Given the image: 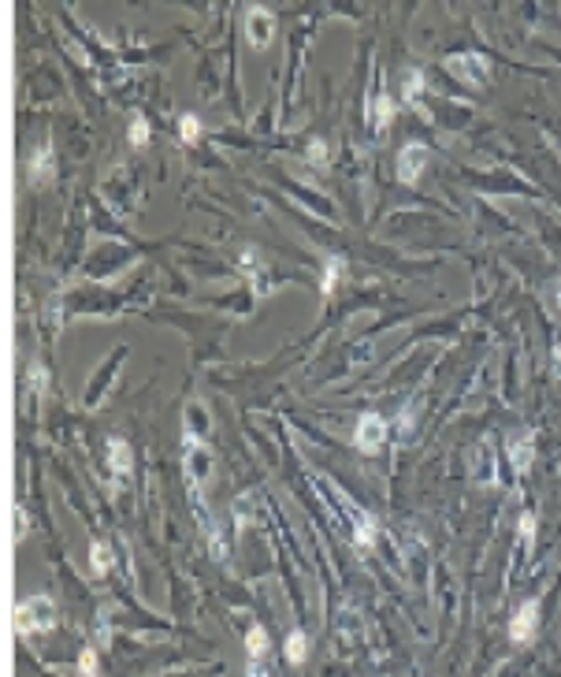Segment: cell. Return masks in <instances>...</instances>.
<instances>
[{
  "mask_svg": "<svg viewBox=\"0 0 561 677\" xmlns=\"http://www.w3.org/2000/svg\"><path fill=\"white\" fill-rule=\"evenodd\" d=\"M56 625V603L49 595H26L15 607V633L19 636H34V633H49Z\"/></svg>",
  "mask_w": 561,
  "mask_h": 677,
  "instance_id": "6da1fadb",
  "label": "cell"
},
{
  "mask_svg": "<svg viewBox=\"0 0 561 677\" xmlns=\"http://www.w3.org/2000/svg\"><path fill=\"white\" fill-rule=\"evenodd\" d=\"M208 473H212V450L201 443L198 432H190V428H186V484H190V491H193V499L205 495Z\"/></svg>",
  "mask_w": 561,
  "mask_h": 677,
  "instance_id": "7a4b0ae2",
  "label": "cell"
},
{
  "mask_svg": "<svg viewBox=\"0 0 561 677\" xmlns=\"http://www.w3.org/2000/svg\"><path fill=\"white\" fill-rule=\"evenodd\" d=\"M320 488H323V491H331V499H335L338 506H342V514H346V521H349V529H354V540H357V547H372V543H375V532H380V525H375V517H372V514H364L361 506H354V502H349V499H346V495L338 491V488H328V484H323V480H320Z\"/></svg>",
  "mask_w": 561,
  "mask_h": 677,
  "instance_id": "3957f363",
  "label": "cell"
},
{
  "mask_svg": "<svg viewBox=\"0 0 561 677\" xmlns=\"http://www.w3.org/2000/svg\"><path fill=\"white\" fill-rule=\"evenodd\" d=\"M453 78H461L465 86H484L487 75H491V63L487 56H479V52H458V56H446L442 63Z\"/></svg>",
  "mask_w": 561,
  "mask_h": 677,
  "instance_id": "277c9868",
  "label": "cell"
},
{
  "mask_svg": "<svg viewBox=\"0 0 561 677\" xmlns=\"http://www.w3.org/2000/svg\"><path fill=\"white\" fill-rule=\"evenodd\" d=\"M245 37H250L253 49H268L271 37H276V15L264 4H250L245 8Z\"/></svg>",
  "mask_w": 561,
  "mask_h": 677,
  "instance_id": "5b68a950",
  "label": "cell"
},
{
  "mask_svg": "<svg viewBox=\"0 0 561 677\" xmlns=\"http://www.w3.org/2000/svg\"><path fill=\"white\" fill-rule=\"evenodd\" d=\"M383 436H387V421L380 413H364L357 421V432H354V447L361 454H375L383 447Z\"/></svg>",
  "mask_w": 561,
  "mask_h": 677,
  "instance_id": "8992f818",
  "label": "cell"
},
{
  "mask_svg": "<svg viewBox=\"0 0 561 677\" xmlns=\"http://www.w3.org/2000/svg\"><path fill=\"white\" fill-rule=\"evenodd\" d=\"M539 629V599H524L517 610V618L510 625V640L513 644H531V636Z\"/></svg>",
  "mask_w": 561,
  "mask_h": 677,
  "instance_id": "52a82bcc",
  "label": "cell"
},
{
  "mask_svg": "<svg viewBox=\"0 0 561 677\" xmlns=\"http://www.w3.org/2000/svg\"><path fill=\"white\" fill-rule=\"evenodd\" d=\"M424 167H427V149L420 146V141L401 146V153H398V179L401 182H416L424 175Z\"/></svg>",
  "mask_w": 561,
  "mask_h": 677,
  "instance_id": "ba28073f",
  "label": "cell"
},
{
  "mask_svg": "<svg viewBox=\"0 0 561 677\" xmlns=\"http://www.w3.org/2000/svg\"><path fill=\"white\" fill-rule=\"evenodd\" d=\"M242 272L250 276L253 294H257V298H264V294L271 291V272H268L264 253H260V250H245V253H242Z\"/></svg>",
  "mask_w": 561,
  "mask_h": 677,
  "instance_id": "9c48e42d",
  "label": "cell"
},
{
  "mask_svg": "<svg viewBox=\"0 0 561 677\" xmlns=\"http://www.w3.org/2000/svg\"><path fill=\"white\" fill-rule=\"evenodd\" d=\"M52 175H56V153L52 146H37V153L30 156V186H49Z\"/></svg>",
  "mask_w": 561,
  "mask_h": 677,
  "instance_id": "30bf717a",
  "label": "cell"
},
{
  "mask_svg": "<svg viewBox=\"0 0 561 677\" xmlns=\"http://www.w3.org/2000/svg\"><path fill=\"white\" fill-rule=\"evenodd\" d=\"M510 462L517 473H528L531 462H536V432H520L517 439L510 436Z\"/></svg>",
  "mask_w": 561,
  "mask_h": 677,
  "instance_id": "8fae6325",
  "label": "cell"
},
{
  "mask_svg": "<svg viewBox=\"0 0 561 677\" xmlns=\"http://www.w3.org/2000/svg\"><path fill=\"white\" fill-rule=\"evenodd\" d=\"M49 391V369L41 361H30V369H26V395H22V406L30 410L34 402H41Z\"/></svg>",
  "mask_w": 561,
  "mask_h": 677,
  "instance_id": "7c38bea8",
  "label": "cell"
},
{
  "mask_svg": "<svg viewBox=\"0 0 561 677\" xmlns=\"http://www.w3.org/2000/svg\"><path fill=\"white\" fill-rule=\"evenodd\" d=\"M108 465H112V473L120 476V480L130 476V469H134V454H130L127 439H120V436L108 439Z\"/></svg>",
  "mask_w": 561,
  "mask_h": 677,
  "instance_id": "4fadbf2b",
  "label": "cell"
},
{
  "mask_svg": "<svg viewBox=\"0 0 561 677\" xmlns=\"http://www.w3.org/2000/svg\"><path fill=\"white\" fill-rule=\"evenodd\" d=\"M245 651H250L253 662H260L268 655V629L264 625H250V633H245Z\"/></svg>",
  "mask_w": 561,
  "mask_h": 677,
  "instance_id": "5bb4252c",
  "label": "cell"
},
{
  "mask_svg": "<svg viewBox=\"0 0 561 677\" xmlns=\"http://www.w3.org/2000/svg\"><path fill=\"white\" fill-rule=\"evenodd\" d=\"M390 120H394V101H390L387 89H380L375 94V134H387Z\"/></svg>",
  "mask_w": 561,
  "mask_h": 677,
  "instance_id": "9a60e30c",
  "label": "cell"
},
{
  "mask_svg": "<svg viewBox=\"0 0 561 677\" xmlns=\"http://www.w3.org/2000/svg\"><path fill=\"white\" fill-rule=\"evenodd\" d=\"M342 272H346V260H342V257H328V260H323V283H320V291H323V294H335V286H338V279H342Z\"/></svg>",
  "mask_w": 561,
  "mask_h": 677,
  "instance_id": "2e32d148",
  "label": "cell"
},
{
  "mask_svg": "<svg viewBox=\"0 0 561 677\" xmlns=\"http://www.w3.org/2000/svg\"><path fill=\"white\" fill-rule=\"evenodd\" d=\"M305 655H309V636L302 629H294L290 636H286V659H290L294 666H302Z\"/></svg>",
  "mask_w": 561,
  "mask_h": 677,
  "instance_id": "e0dca14e",
  "label": "cell"
},
{
  "mask_svg": "<svg viewBox=\"0 0 561 677\" xmlns=\"http://www.w3.org/2000/svg\"><path fill=\"white\" fill-rule=\"evenodd\" d=\"M89 569L97 573V577H104V573L112 569V547L108 543H94V551H89Z\"/></svg>",
  "mask_w": 561,
  "mask_h": 677,
  "instance_id": "ac0fdd59",
  "label": "cell"
},
{
  "mask_svg": "<svg viewBox=\"0 0 561 677\" xmlns=\"http://www.w3.org/2000/svg\"><path fill=\"white\" fill-rule=\"evenodd\" d=\"M179 138L186 141V146H193V141L201 138V123H198V115H182V120H179Z\"/></svg>",
  "mask_w": 561,
  "mask_h": 677,
  "instance_id": "d6986e66",
  "label": "cell"
},
{
  "mask_svg": "<svg viewBox=\"0 0 561 677\" xmlns=\"http://www.w3.org/2000/svg\"><path fill=\"white\" fill-rule=\"evenodd\" d=\"M420 89H424V75L420 71H406V101L409 104H420Z\"/></svg>",
  "mask_w": 561,
  "mask_h": 677,
  "instance_id": "ffe728a7",
  "label": "cell"
},
{
  "mask_svg": "<svg viewBox=\"0 0 561 677\" xmlns=\"http://www.w3.org/2000/svg\"><path fill=\"white\" fill-rule=\"evenodd\" d=\"M149 141V120L146 115H134V123H130V146H146Z\"/></svg>",
  "mask_w": 561,
  "mask_h": 677,
  "instance_id": "44dd1931",
  "label": "cell"
},
{
  "mask_svg": "<svg viewBox=\"0 0 561 677\" xmlns=\"http://www.w3.org/2000/svg\"><path fill=\"white\" fill-rule=\"evenodd\" d=\"M416 406H420V398H413L406 410H401V428H398V436L401 439H409L413 436V424H416Z\"/></svg>",
  "mask_w": 561,
  "mask_h": 677,
  "instance_id": "7402d4cb",
  "label": "cell"
},
{
  "mask_svg": "<svg viewBox=\"0 0 561 677\" xmlns=\"http://www.w3.org/2000/svg\"><path fill=\"white\" fill-rule=\"evenodd\" d=\"M309 160L316 164V167H328V141H323V138H312V141H309Z\"/></svg>",
  "mask_w": 561,
  "mask_h": 677,
  "instance_id": "603a6c76",
  "label": "cell"
},
{
  "mask_svg": "<svg viewBox=\"0 0 561 677\" xmlns=\"http://www.w3.org/2000/svg\"><path fill=\"white\" fill-rule=\"evenodd\" d=\"M78 670L86 677H97V651L94 647H82V655H78Z\"/></svg>",
  "mask_w": 561,
  "mask_h": 677,
  "instance_id": "cb8c5ba5",
  "label": "cell"
},
{
  "mask_svg": "<svg viewBox=\"0 0 561 677\" xmlns=\"http://www.w3.org/2000/svg\"><path fill=\"white\" fill-rule=\"evenodd\" d=\"M520 540H524V547L536 543V514H520Z\"/></svg>",
  "mask_w": 561,
  "mask_h": 677,
  "instance_id": "d4e9b609",
  "label": "cell"
},
{
  "mask_svg": "<svg viewBox=\"0 0 561 677\" xmlns=\"http://www.w3.org/2000/svg\"><path fill=\"white\" fill-rule=\"evenodd\" d=\"M26 532H30V521H26V510L22 506H15V543L26 540Z\"/></svg>",
  "mask_w": 561,
  "mask_h": 677,
  "instance_id": "484cf974",
  "label": "cell"
},
{
  "mask_svg": "<svg viewBox=\"0 0 561 677\" xmlns=\"http://www.w3.org/2000/svg\"><path fill=\"white\" fill-rule=\"evenodd\" d=\"M250 677H268V670L260 666V662H253V670H250Z\"/></svg>",
  "mask_w": 561,
  "mask_h": 677,
  "instance_id": "4316f807",
  "label": "cell"
},
{
  "mask_svg": "<svg viewBox=\"0 0 561 677\" xmlns=\"http://www.w3.org/2000/svg\"><path fill=\"white\" fill-rule=\"evenodd\" d=\"M554 372L561 376V346H554Z\"/></svg>",
  "mask_w": 561,
  "mask_h": 677,
  "instance_id": "83f0119b",
  "label": "cell"
},
{
  "mask_svg": "<svg viewBox=\"0 0 561 677\" xmlns=\"http://www.w3.org/2000/svg\"><path fill=\"white\" fill-rule=\"evenodd\" d=\"M554 298H557V309H561V279L554 283Z\"/></svg>",
  "mask_w": 561,
  "mask_h": 677,
  "instance_id": "f1b7e54d",
  "label": "cell"
},
{
  "mask_svg": "<svg viewBox=\"0 0 561 677\" xmlns=\"http://www.w3.org/2000/svg\"><path fill=\"white\" fill-rule=\"evenodd\" d=\"M82 677H86V673H82Z\"/></svg>",
  "mask_w": 561,
  "mask_h": 677,
  "instance_id": "f546056e",
  "label": "cell"
}]
</instances>
